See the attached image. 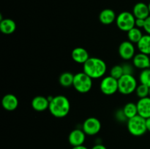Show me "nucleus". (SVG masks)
<instances>
[{
    "mask_svg": "<svg viewBox=\"0 0 150 149\" xmlns=\"http://www.w3.org/2000/svg\"><path fill=\"white\" fill-rule=\"evenodd\" d=\"M106 71V63L98 57H90L83 64V72L92 79L104 77Z\"/></svg>",
    "mask_w": 150,
    "mask_h": 149,
    "instance_id": "f257e3e1",
    "label": "nucleus"
},
{
    "mask_svg": "<svg viewBox=\"0 0 150 149\" xmlns=\"http://www.w3.org/2000/svg\"><path fill=\"white\" fill-rule=\"evenodd\" d=\"M48 110L56 118H62L67 116L70 110V102L68 98L64 95L54 96L49 103Z\"/></svg>",
    "mask_w": 150,
    "mask_h": 149,
    "instance_id": "f03ea898",
    "label": "nucleus"
},
{
    "mask_svg": "<svg viewBox=\"0 0 150 149\" xmlns=\"http://www.w3.org/2000/svg\"><path fill=\"white\" fill-rule=\"evenodd\" d=\"M127 129L133 136L140 137L147 131L146 118L137 115L127 120Z\"/></svg>",
    "mask_w": 150,
    "mask_h": 149,
    "instance_id": "7ed1b4c3",
    "label": "nucleus"
},
{
    "mask_svg": "<svg viewBox=\"0 0 150 149\" xmlns=\"http://www.w3.org/2000/svg\"><path fill=\"white\" fill-rule=\"evenodd\" d=\"M137 86V80L133 74H123L118 80V91L123 95L133 93Z\"/></svg>",
    "mask_w": 150,
    "mask_h": 149,
    "instance_id": "20e7f679",
    "label": "nucleus"
},
{
    "mask_svg": "<svg viewBox=\"0 0 150 149\" xmlns=\"http://www.w3.org/2000/svg\"><path fill=\"white\" fill-rule=\"evenodd\" d=\"M92 78L83 72L75 74L73 86L81 93H88L92 87Z\"/></svg>",
    "mask_w": 150,
    "mask_h": 149,
    "instance_id": "39448f33",
    "label": "nucleus"
},
{
    "mask_svg": "<svg viewBox=\"0 0 150 149\" xmlns=\"http://www.w3.org/2000/svg\"><path fill=\"white\" fill-rule=\"evenodd\" d=\"M116 24L119 29L127 32L136 26V18L133 13L123 11L117 16Z\"/></svg>",
    "mask_w": 150,
    "mask_h": 149,
    "instance_id": "423d86ee",
    "label": "nucleus"
},
{
    "mask_svg": "<svg viewBox=\"0 0 150 149\" xmlns=\"http://www.w3.org/2000/svg\"><path fill=\"white\" fill-rule=\"evenodd\" d=\"M100 89L103 94L110 96L118 91V80L111 75L105 76L100 83Z\"/></svg>",
    "mask_w": 150,
    "mask_h": 149,
    "instance_id": "0eeeda50",
    "label": "nucleus"
},
{
    "mask_svg": "<svg viewBox=\"0 0 150 149\" xmlns=\"http://www.w3.org/2000/svg\"><path fill=\"white\" fill-rule=\"evenodd\" d=\"M82 129L86 135L94 136L98 134L101 129V123L95 117H89L83 123Z\"/></svg>",
    "mask_w": 150,
    "mask_h": 149,
    "instance_id": "6e6552de",
    "label": "nucleus"
},
{
    "mask_svg": "<svg viewBox=\"0 0 150 149\" xmlns=\"http://www.w3.org/2000/svg\"><path fill=\"white\" fill-rule=\"evenodd\" d=\"M119 55L123 60L133 59L136 55V48L133 42L129 40L124 41L119 46Z\"/></svg>",
    "mask_w": 150,
    "mask_h": 149,
    "instance_id": "1a4fd4ad",
    "label": "nucleus"
},
{
    "mask_svg": "<svg viewBox=\"0 0 150 149\" xmlns=\"http://www.w3.org/2000/svg\"><path fill=\"white\" fill-rule=\"evenodd\" d=\"M86 135L82 129H75L72 130L68 136V142L73 147L82 145L86 140Z\"/></svg>",
    "mask_w": 150,
    "mask_h": 149,
    "instance_id": "9d476101",
    "label": "nucleus"
},
{
    "mask_svg": "<svg viewBox=\"0 0 150 149\" xmlns=\"http://www.w3.org/2000/svg\"><path fill=\"white\" fill-rule=\"evenodd\" d=\"M133 64L134 67L143 70L150 68V56L143 53H139L133 57Z\"/></svg>",
    "mask_w": 150,
    "mask_h": 149,
    "instance_id": "9b49d317",
    "label": "nucleus"
},
{
    "mask_svg": "<svg viewBox=\"0 0 150 149\" xmlns=\"http://www.w3.org/2000/svg\"><path fill=\"white\" fill-rule=\"evenodd\" d=\"M18 103L17 96L13 93H7L4 95L1 99V105L7 111H13L17 109Z\"/></svg>",
    "mask_w": 150,
    "mask_h": 149,
    "instance_id": "f8f14e48",
    "label": "nucleus"
},
{
    "mask_svg": "<svg viewBox=\"0 0 150 149\" xmlns=\"http://www.w3.org/2000/svg\"><path fill=\"white\" fill-rule=\"evenodd\" d=\"M71 56L75 62L81 64H84L90 58L88 51L82 47H77L74 48L71 53Z\"/></svg>",
    "mask_w": 150,
    "mask_h": 149,
    "instance_id": "ddd939ff",
    "label": "nucleus"
},
{
    "mask_svg": "<svg viewBox=\"0 0 150 149\" xmlns=\"http://www.w3.org/2000/svg\"><path fill=\"white\" fill-rule=\"evenodd\" d=\"M138 114L144 118H150V97L139 99L137 102Z\"/></svg>",
    "mask_w": 150,
    "mask_h": 149,
    "instance_id": "4468645a",
    "label": "nucleus"
},
{
    "mask_svg": "<svg viewBox=\"0 0 150 149\" xmlns=\"http://www.w3.org/2000/svg\"><path fill=\"white\" fill-rule=\"evenodd\" d=\"M48 98L43 96H36L32 100V108L38 112H43L49 108Z\"/></svg>",
    "mask_w": 150,
    "mask_h": 149,
    "instance_id": "2eb2a0df",
    "label": "nucleus"
},
{
    "mask_svg": "<svg viewBox=\"0 0 150 149\" xmlns=\"http://www.w3.org/2000/svg\"><path fill=\"white\" fill-rule=\"evenodd\" d=\"M133 14L136 18L146 19L150 15L148 4L144 2H138L133 8Z\"/></svg>",
    "mask_w": 150,
    "mask_h": 149,
    "instance_id": "dca6fc26",
    "label": "nucleus"
},
{
    "mask_svg": "<svg viewBox=\"0 0 150 149\" xmlns=\"http://www.w3.org/2000/svg\"><path fill=\"white\" fill-rule=\"evenodd\" d=\"M117 15L115 12L109 8L103 10L99 14V20L103 25H110L116 21Z\"/></svg>",
    "mask_w": 150,
    "mask_h": 149,
    "instance_id": "f3484780",
    "label": "nucleus"
},
{
    "mask_svg": "<svg viewBox=\"0 0 150 149\" xmlns=\"http://www.w3.org/2000/svg\"><path fill=\"white\" fill-rule=\"evenodd\" d=\"M16 29V23L13 19L4 18L0 20V30L4 34H11Z\"/></svg>",
    "mask_w": 150,
    "mask_h": 149,
    "instance_id": "a211bd4d",
    "label": "nucleus"
},
{
    "mask_svg": "<svg viewBox=\"0 0 150 149\" xmlns=\"http://www.w3.org/2000/svg\"><path fill=\"white\" fill-rule=\"evenodd\" d=\"M137 47L141 53L150 56V35L148 34L144 35L137 43Z\"/></svg>",
    "mask_w": 150,
    "mask_h": 149,
    "instance_id": "6ab92c4d",
    "label": "nucleus"
},
{
    "mask_svg": "<svg viewBox=\"0 0 150 149\" xmlns=\"http://www.w3.org/2000/svg\"><path fill=\"white\" fill-rule=\"evenodd\" d=\"M74 75L75 74L70 72H64L60 74L59 77V83L62 87L64 88L73 86Z\"/></svg>",
    "mask_w": 150,
    "mask_h": 149,
    "instance_id": "aec40b11",
    "label": "nucleus"
},
{
    "mask_svg": "<svg viewBox=\"0 0 150 149\" xmlns=\"http://www.w3.org/2000/svg\"><path fill=\"white\" fill-rule=\"evenodd\" d=\"M122 110L127 119H130V118L139 115L138 114L137 104L134 103V102H127L123 107Z\"/></svg>",
    "mask_w": 150,
    "mask_h": 149,
    "instance_id": "412c9836",
    "label": "nucleus"
},
{
    "mask_svg": "<svg viewBox=\"0 0 150 149\" xmlns=\"http://www.w3.org/2000/svg\"><path fill=\"white\" fill-rule=\"evenodd\" d=\"M127 39L130 42H133V44L136 43L140 41V39H142V37L144 36L143 33H142V31L141 30V29L137 28L135 26L134 28H133L132 29H130V31L127 32Z\"/></svg>",
    "mask_w": 150,
    "mask_h": 149,
    "instance_id": "4be33fe9",
    "label": "nucleus"
},
{
    "mask_svg": "<svg viewBox=\"0 0 150 149\" xmlns=\"http://www.w3.org/2000/svg\"><path fill=\"white\" fill-rule=\"evenodd\" d=\"M135 92H136V96H137L139 99L147 97L149 95V86H146V85L140 83L139 85H138L137 88H136V91Z\"/></svg>",
    "mask_w": 150,
    "mask_h": 149,
    "instance_id": "5701e85b",
    "label": "nucleus"
},
{
    "mask_svg": "<svg viewBox=\"0 0 150 149\" xmlns=\"http://www.w3.org/2000/svg\"><path fill=\"white\" fill-rule=\"evenodd\" d=\"M139 78L140 83L150 87V68L142 70L139 74Z\"/></svg>",
    "mask_w": 150,
    "mask_h": 149,
    "instance_id": "b1692460",
    "label": "nucleus"
},
{
    "mask_svg": "<svg viewBox=\"0 0 150 149\" xmlns=\"http://www.w3.org/2000/svg\"><path fill=\"white\" fill-rule=\"evenodd\" d=\"M123 74H124V71H123V68L122 65L114 66L110 70L109 75H111V77L117 79V80H119Z\"/></svg>",
    "mask_w": 150,
    "mask_h": 149,
    "instance_id": "393cba45",
    "label": "nucleus"
},
{
    "mask_svg": "<svg viewBox=\"0 0 150 149\" xmlns=\"http://www.w3.org/2000/svg\"><path fill=\"white\" fill-rule=\"evenodd\" d=\"M124 71V74H133L134 72V66H132L130 64H122Z\"/></svg>",
    "mask_w": 150,
    "mask_h": 149,
    "instance_id": "a878e982",
    "label": "nucleus"
},
{
    "mask_svg": "<svg viewBox=\"0 0 150 149\" xmlns=\"http://www.w3.org/2000/svg\"><path fill=\"white\" fill-rule=\"evenodd\" d=\"M145 25V19L136 18V27L139 29H144Z\"/></svg>",
    "mask_w": 150,
    "mask_h": 149,
    "instance_id": "bb28decb",
    "label": "nucleus"
},
{
    "mask_svg": "<svg viewBox=\"0 0 150 149\" xmlns=\"http://www.w3.org/2000/svg\"><path fill=\"white\" fill-rule=\"evenodd\" d=\"M144 29L146 32V34L150 35V15L147 18L145 19V25Z\"/></svg>",
    "mask_w": 150,
    "mask_h": 149,
    "instance_id": "cd10ccee",
    "label": "nucleus"
},
{
    "mask_svg": "<svg viewBox=\"0 0 150 149\" xmlns=\"http://www.w3.org/2000/svg\"><path fill=\"white\" fill-rule=\"evenodd\" d=\"M91 149H107V148L103 144H96L93 146Z\"/></svg>",
    "mask_w": 150,
    "mask_h": 149,
    "instance_id": "c85d7f7f",
    "label": "nucleus"
},
{
    "mask_svg": "<svg viewBox=\"0 0 150 149\" xmlns=\"http://www.w3.org/2000/svg\"><path fill=\"white\" fill-rule=\"evenodd\" d=\"M146 128H147V131L150 132V118H146Z\"/></svg>",
    "mask_w": 150,
    "mask_h": 149,
    "instance_id": "c756f323",
    "label": "nucleus"
},
{
    "mask_svg": "<svg viewBox=\"0 0 150 149\" xmlns=\"http://www.w3.org/2000/svg\"><path fill=\"white\" fill-rule=\"evenodd\" d=\"M71 149H88V148H86V146H84L83 145L79 146H75V147H73Z\"/></svg>",
    "mask_w": 150,
    "mask_h": 149,
    "instance_id": "7c9ffc66",
    "label": "nucleus"
},
{
    "mask_svg": "<svg viewBox=\"0 0 150 149\" xmlns=\"http://www.w3.org/2000/svg\"><path fill=\"white\" fill-rule=\"evenodd\" d=\"M148 6H149V13H150V2L149 3V4H148Z\"/></svg>",
    "mask_w": 150,
    "mask_h": 149,
    "instance_id": "2f4dec72",
    "label": "nucleus"
},
{
    "mask_svg": "<svg viewBox=\"0 0 150 149\" xmlns=\"http://www.w3.org/2000/svg\"><path fill=\"white\" fill-rule=\"evenodd\" d=\"M149 96L150 97V87H149Z\"/></svg>",
    "mask_w": 150,
    "mask_h": 149,
    "instance_id": "473e14b6",
    "label": "nucleus"
},
{
    "mask_svg": "<svg viewBox=\"0 0 150 149\" xmlns=\"http://www.w3.org/2000/svg\"><path fill=\"white\" fill-rule=\"evenodd\" d=\"M149 1H150V0H149Z\"/></svg>",
    "mask_w": 150,
    "mask_h": 149,
    "instance_id": "72a5a7b5",
    "label": "nucleus"
}]
</instances>
